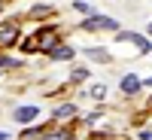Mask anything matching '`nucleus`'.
Masks as SVG:
<instances>
[{
  "label": "nucleus",
  "instance_id": "f03ea898",
  "mask_svg": "<svg viewBox=\"0 0 152 140\" xmlns=\"http://www.w3.org/2000/svg\"><path fill=\"white\" fill-rule=\"evenodd\" d=\"M15 40H18V24H15V21L0 24V46H12Z\"/></svg>",
  "mask_w": 152,
  "mask_h": 140
},
{
  "label": "nucleus",
  "instance_id": "1a4fd4ad",
  "mask_svg": "<svg viewBox=\"0 0 152 140\" xmlns=\"http://www.w3.org/2000/svg\"><path fill=\"white\" fill-rule=\"evenodd\" d=\"M40 137H43L40 128H34V131H24V134H21V140H40Z\"/></svg>",
  "mask_w": 152,
  "mask_h": 140
},
{
  "label": "nucleus",
  "instance_id": "6e6552de",
  "mask_svg": "<svg viewBox=\"0 0 152 140\" xmlns=\"http://www.w3.org/2000/svg\"><path fill=\"white\" fill-rule=\"evenodd\" d=\"M91 97H94V100H104V97H107V88H104V85H94V88H91Z\"/></svg>",
  "mask_w": 152,
  "mask_h": 140
},
{
  "label": "nucleus",
  "instance_id": "9d476101",
  "mask_svg": "<svg viewBox=\"0 0 152 140\" xmlns=\"http://www.w3.org/2000/svg\"><path fill=\"white\" fill-rule=\"evenodd\" d=\"M0 140H6V134H0Z\"/></svg>",
  "mask_w": 152,
  "mask_h": 140
},
{
  "label": "nucleus",
  "instance_id": "f257e3e1",
  "mask_svg": "<svg viewBox=\"0 0 152 140\" xmlns=\"http://www.w3.org/2000/svg\"><path fill=\"white\" fill-rule=\"evenodd\" d=\"M82 28H85V31H97V28H110V31H116L119 21H116V18H107V15H91L88 21H82Z\"/></svg>",
  "mask_w": 152,
  "mask_h": 140
},
{
  "label": "nucleus",
  "instance_id": "9b49d317",
  "mask_svg": "<svg viewBox=\"0 0 152 140\" xmlns=\"http://www.w3.org/2000/svg\"><path fill=\"white\" fill-rule=\"evenodd\" d=\"M149 34H152V24H149Z\"/></svg>",
  "mask_w": 152,
  "mask_h": 140
},
{
  "label": "nucleus",
  "instance_id": "423d86ee",
  "mask_svg": "<svg viewBox=\"0 0 152 140\" xmlns=\"http://www.w3.org/2000/svg\"><path fill=\"white\" fill-rule=\"evenodd\" d=\"M49 55L58 58V61H64V58H70V55H73V49H70V46H58V49H52Z\"/></svg>",
  "mask_w": 152,
  "mask_h": 140
},
{
  "label": "nucleus",
  "instance_id": "ddd939ff",
  "mask_svg": "<svg viewBox=\"0 0 152 140\" xmlns=\"http://www.w3.org/2000/svg\"><path fill=\"white\" fill-rule=\"evenodd\" d=\"M0 73H3V70H0Z\"/></svg>",
  "mask_w": 152,
  "mask_h": 140
},
{
  "label": "nucleus",
  "instance_id": "39448f33",
  "mask_svg": "<svg viewBox=\"0 0 152 140\" xmlns=\"http://www.w3.org/2000/svg\"><path fill=\"white\" fill-rule=\"evenodd\" d=\"M73 113H76V107H73V104H64V107H58V110H55V119H58V122H67Z\"/></svg>",
  "mask_w": 152,
  "mask_h": 140
},
{
  "label": "nucleus",
  "instance_id": "f8f14e48",
  "mask_svg": "<svg viewBox=\"0 0 152 140\" xmlns=\"http://www.w3.org/2000/svg\"><path fill=\"white\" fill-rule=\"evenodd\" d=\"M149 85H152V79H149Z\"/></svg>",
  "mask_w": 152,
  "mask_h": 140
},
{
  "label": "nucleus",
  "instance_id": "0eeeda50",
  "mask_svg": "<svg viewBox=\"0 0 152 140\" xmlns=\"http://www.w3.org/2000/svg\"><path fill=\"white\" fill-rule=\"evenodd\" d=\"M52 12V6H31V15L37 18V15H49Z\"/></svg>",
  "mask_w": 152,
  "mask_h": 140
},
{
  "label": "nucleus",
  "instance_id": "7ed1b4c3",
  "mask_svg": "<svg viewBox=\"0 0 152 140\" xmlns=\"http://www.w3.org/2000/svg\"><path fill=\"white\" fill-rule=\"evenodd\" d=\"M37 116H40V110H37V107H18V110H15V119H18V122H34Z\"/></svg>",
  "mask_w": 152,
  "mask_h": 140
},
{
  "label": "nucleus",
  "instance_id": "20e7f679",
  "mask_svg": "<svg viewBox=\"0 0 152 140\" xmlns=\"http://www.w3.org/2000/svg\"><path fill=\"white\" fill-rule=\"evenodd\" d=\"M137 88H140V79H137V76H125L122 79V92L125 95H134Z\"/></svg>",
  "mask_w": 152,
  "mask_h": 140
}]
</instances>
